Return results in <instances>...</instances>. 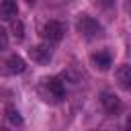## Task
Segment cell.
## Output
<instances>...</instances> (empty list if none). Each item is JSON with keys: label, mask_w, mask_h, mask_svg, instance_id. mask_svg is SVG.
<instances>
[{"label": "cell", "mask_w": 131, "mask_h": 131, "mask_svg": "<svg viewBox=\"0 0 131 131\" xmlns=\"http://www.w3.org/2000/svg\"><path fill=\"white\" fill-rule=\"evenodd\" d=\"M35 2H37V0H27V4H35Z\"/></svg>", "instance_id": "14"}, {"label": "cell", "mask_w": 131, "mask_h": 131, "mask_svg": "<svg viewBox=\"0 0 131 131\" xmlns=\"http://www.w3.org/2000/svg\"><path fill=\"white\" fill-rule=\"evenodd\" d=\"M16 14H18V4H16V0H2V2H0V18L12 20Z\"/></svg>", "instance_id": "7"}, {"label": "cell", "mask_w": 131, "mask_h": 131, "mask_svg": "<svg viewBox=\"0 0 131 131\" xmlns=\"http://www.w3.org/2000/svg\"><path fill=\"white\" fill-rule=\"evenodd\" d=\"M10 31H12V37H14L16 41H23V39H25V25H23L20 18H12Z\"/></svg>", "instance_id": "10"}, {"label": "cell", "mask_w": 131, "mask_h": 131, "mask_svg": "<svg viewBox=\"0 0 131 131\" xmlns=\"http://www.w3.org/2000/svg\"><path fill=\"white\" fill-rule=\"evenodd\" d=\"M6 119H8V123L10 125H23V117H20V113L14 108V106H6Z\"/></svg>", "instance_id": "11"}, {"label": "cell", "mask_w": 131, "mask_h": 131, "mask_svg": "<svg viewBox=\"0 0 131 131\" xmlns=\"http://www.w3.org/2000/svg\"><path fill=\"white\" fill-rule=\"evenodd\" d=\"M90 61H92V66H94L96 70H100V72H104V70H108V68L113 66V57H111V53H108V51H104V49H100V51L92 53Z\"/></svg>", "instance_id": "6"}, {"label": "cell", "mask_w": 131, "mask_h": 131, "mask_svg": "<svg viewBox=\"0 0 131 131\" xmlns=\"http://www.w3.org/2000/svg\"><path fill=\"white\" fill-rule=\"evenodd\" d=\"M63 33H66V25H63V23H59V20H49V23L43 25V33H41V35H43L49 43H57V41H61Z\"/></svg>", "instance_id": "3"}, {"label": "cell", "mask_w": 131, "mask_h": 131, "mask_svg": "<svg viewBox=\"0 0 131 131\" xmlns=\"http://www.w3.org/2000/svg\"><path fill=\"white\" fill-rule=\"evenodd\" d=\"M115 78H117V82H119V86L123 90H129L131 88V68L127 63L119 66V70L115 72Z\"/></svg>", "instance_id": "8"}, {"label": "cell", "mask_w": 131, "mask_h": 131, "mask_svg": "<svg viewBox=\"0 0 131 131\" xmlns=\"http://www.w3.org/2000/svg\"><path fill=\"white\" fill-rule=\"evenodd\" d=\"M100 4H102V6H113L115 0H100Z\"/></svg>", "instance_id": "13"}, {"label": "cell", "mask_w": 131, "mask_h": 131, "mask_svg": "<svg viewBox=\"0 0 131 131\" xmlns=\"http://www.w3.org/2000/svg\"><path fill=\"white\" fill-rule=\"evenodd\" d=\"M43 90H45L47 100H51V102H59L66 96V86L59 78H45L43 80Z\"/></svg>", "instance_id": "2"}, {"label": "cell", "mask_w": 131, "mask_h": 131, "mask_svg": "<svg viewBox=\"0 0 131 131\" xmlns=\"http://www.w3.org/2000/svg\"><path fill=\"white\" fill-rule=\"evenodd\" d=\"M100 104H102V108H104L106 115H119L121 108H123L121 98L115 96L113 92H102V96H100Z\"/></svg>", "instance_id": "4"}, {"label": "cell", "mask_w": 131, "mask_h": 131, "mask_svg": "<svg viewBox=\"0 0 131 131\" xmlns=\"http://www.w3.org/2000/svg\"><path fill=\"white\" fill-rule=\"evenodd\" d=\"M29 55H31V59L37 61V63H49V59H51L53 53H51V47H49V45L41 43V45L31 47V49H29Z\"/></svg>", "instance_id": "5"}, {"label": "cell", "mask_w": 131, "mask_h": 131, "mask_svg": "<svg viewBox=\"0 0 131 131\" xmlns=\"http://www.w3.org/2000/svg\"><path fill=\"white\" fill-rule=\"evenodd\" d=\"M6 47H8V33L0 27V51H4Z\"/></svg>", "instance_id": "12"}, {"label": "cell", "mask_w": 131, "mask_h": 131, "mask_svg": "<svg viewBox=\"0 0 131 131\" xmlns=\"http://www.w3.org/2000/svg\"><path fill=\"white\" fill-rule=\"evenodd\" d=\"M6 70H8V74H23V72L27 70V63H25L23 57L10 55V57L6 59Z\"/></svg>", "instance_id": "9"}, {"label": "cell", "mask_w": 131, "mask_h": 131, "mask_svg": "<svg viewBox=\"0 0 131 131\" xmlns=\"http://www.w3.org/2000/svg\"><path fill=\"white\" fill-rule=\"evenodd\" d=\"M76 29H78V33H80L84 39H96V37L102 35V27H100V23H98L96 18L88 16V14H82V16L78 18Z\"/></svg>", "instance_id": "1"}]
</instances>
